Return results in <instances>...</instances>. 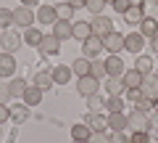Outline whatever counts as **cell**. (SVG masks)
<instances>
[{
    "instance_id": "obj_1",
    "label": "cell",
    "mask_w": 158,
    "mask_h": 143,
    "mask_svg": "<svg viewBox=\"0 0 158 143\" xmlns=\"http://www.w3.org/2000/svg\"><path fill=\"white\" fill-rule=\"evenodd\" d=\"M127 127H129L132 132H148L150 130V117L142 114V111H135V114L127 117Z\"/></svg>"
},
{
    "instance_id": "obj_2",
    "label": "cell",
    "mask_w": 158,
    "mask_h": 143,
    "mask_svg": "<svg viewBox=\"0 0 158 143\" xmlns=\"http://www.w3.org/2000/svg\"><path fill=\"white\" fill-rule=\"evenodd\" d=\"M77 90L82 93L85 98H90V96H95V93L100 90V80H98V77H92V74H85V77H79Z\"/></svg>"
},
{
    "instance_id": "obj_3",
    "label": "cell",
    "mask_w": 158,
    "mask_h": 143,
    "mask_svg": "<svg viewBox=\"0 0 158 143\" xmlns=\"http://www.w3.org/2000/svg\"><path fill=\"white\" fill-rule=\"evenodd\" d=\"M34 19H37V16L32 13V8H29V6H21V8H16V11H13V24H19V27H24V29L32 27Z\"/></svg>"
},
{
    "instance_id": "obj_4",
    "label": "cell",
    "mask_w": 158,
    "mask_h": 143,
    "mask_svg": "<svg viewBox=\"0 0 158 143\" xmlns=\"http://www.w3.org/2000/svg\"><path fill=\"white\" fill-rule=\"evenodd\" d=\"M106 72H108V77H124V61H121V56H108L106 58Z\"/></svg>"
},
{
    "instance_id": "obj_5",
    "label": "cell",
    "mask_w": 158,
    "mask_h": 143,
    "mask_svg": "<svg viewBox=\"0 0 158 143\" xmlns=\"http://www.w3.org/2000/svg\"><path fill=\"white\" fill-rule=\"evenodd\" d=\"M100 51H106V45H103V37L92 34V37H87V40H85V58H95Z\"/></svg>"
},
{
    "instance_id": "obj_6",
    "label": "cell",
    "mask_w": 158,
    "mask_h": 143,
    "mask_svg": "<svg viewBox=\"0 0 158 143\" xmlns=\"http://www.w3.org/2000/svg\"><path fill=\"white\" fill-rule=\"evenodd\" d=\"M40 51L45 53V56H56V53H61V40H58L56 34H45L42 42H40Z\"/></svg>"
},
{
    "instance_id": "obj_7",
    "label": "cell",
    "mask_w": 158,
    "mask_h": 143,
    "mask_svg": "<svg viewBox=\"0 0 158 143\" xmlns=\"http://www.w3.org/2000/svg\"><path fill=\"white\" fill-rule=\"evenodd\" d=\"M90 24H92V34H98V37H106V34L113 32V24L108 16H95V21H90Z\"/></svg>"
},
{
    "instance_id": "obj_8",
    "label": "cell",
    "mask_w": 158,
    "mask_h": 143,
    "mask_svg": "<svg viewBox=\"0 0 158 143\" xmlns=\"http://www.w3.org/2000/svg\"><path fill=\"white\" fill-rule=\"evenodd\" d=\"M85 125L90 127L92 132H106V127H108V117H100L98 111H90V114H87V119H85Z\"/></svg>"
},
{
    "instance_id": "obj_9",
    "label": "cell",
    "mask_w": 158,
    "mask_h": 143,
    "mask_svg": "<svg viewBox=\"0 0 158 143\" xmlns=\"http://www.w3.org/2000/svg\"><path fill=\"white\" fill-rule=\"evenodd\" d=\"M140 90H142V96H145V98L156 101V98H158V80H156L153 74H145V77H142V85H140Z\"/></svg>"
},
{
    "instance_id": "obj_10",
    "label": "cell",
    "mask_w": 158,
    "mask_h": 143,
    "mask_svg": "<svg viewBox=\"0 0 158 143\" xmlns=\"http://www.w3.org/2000/svg\"><path fill=\"white\" fill-rule=\"evenodd\" d=\"M124 19H127V24H142V19H145V6H142L140 0H137V3H132L129 11L124 13Z\"/></svg>"
},
{
    "instance_id": "obj_11",
    "label": "cell",
    "mask_w": 158,
    "mask_h": 143,
    "mask_svg": "<svg viewBox=\"0 0 158 143\" xmlns=\"http://www.w3.org/2000/svg\"><path fill=\"white\" fill-rule=\"evenodd\" d=\"M103 45H106V51H111V53L124 51V34H118V32L106 34V37H103Z\"/></svg>"
},
{
    "instance_id": "obj_12",
    "label": "cell",
    "mask_w": 158,
    "mask_h": 143,
    "mask_svg": "<svg viewBox=\"0 0 158 143\" xmlns=\"http://www.w3.org/2000/svg\"><path fill=\"white\" fill-rule=\"evenodd\" d=\"M53 34H56L58 40H69V37H74V24H71V21H63V19H58V21L53 24Z\"/></svg>"
},
{
    "instance_id": "obj_13",
    "label": "cell",
    "mask_w": 158,
    "mask_h": 143,
    "mask_svg": "<svg viewBox=\"0 0 158 143\" xmlns=\"http://www.w3.org/2000/svg\"><path fill=\"white\" fill-rule=\"evenodd\" d=\"M19 42H21V37H19L13 29H6V32L0 34V45H3V51H11L13 53L19 48Z\"/></svg>"
},
{
    "instance_id": "obj_14",
    "label": "cell",
    "mask_w": 158,
    "mask_h": 143,
    "mask_svg": "<svg viewBox=\"0 0 158 143\" xmlns=\"http://www.w3.org/2000/svg\"><path fill=\"white\" fill-rule=\"evenodd\" d=\"M16 72V58L13 53H0V77H11Z\"/></svg>"
},
{
    "instance_id": "obj_15",
    "label": "cell",
    "mask_w": 158,
    "mask_h": 143,
    "mask_svg": "<svg viewBox=\"0 0 158 143\" xmlns=\"http://www.w3.org/2000/svg\"><path fill=\"white\" fill-rule=\"evenodd\" d=\"M142 45H145V37H142L140 32H132V34H127V37H124V51L137 53V51H142Z\"/></svg>"
},
{
    "instance_id": "obj_16",
    "label": "cell",
    "mask_w": 158,
    "mask_h": 143,
    "mask_svg": "<svg viewBox=\"0 0 158 143\" xmlns=\"http://www.w3.org/2000/svg\"><path fill=\"white\" fill-rule=\"evenodd\" d=\"M140 34L142 37H156L158 34V19H153V16H145L142 19V24H140Z\"/></svg>"
},
{
    "instance_id": "obj_17",
    "label": "cell",
    "mask_w": 158,
    "mask_h": 143,
    "mask_svg": "<svg viewBox=\"0 0 158 143\" xmlns=\"http://www.w3.org/2000/svg\"><path fill=\"white\" fill-rule=\"evenodd\" d=\"M108 127H111L113 132L127 130V117L121 114V111H108Z\"/></svg>"
},
{
    "instance_id": "obj_18",
    "label": "cell",
    "mask_w": 158,
    "mask_h": 143,
    "mask_svg": "<svg viewBox=\"0 0 158 143\" xmlns=\"http://www.w3.org/2000/svg\"><path fill=\"white\" fill-rule=\"evenodd\" d=\"M121 82H124V87H127V90H137V87L142 85V74L137 72V69H132V72H124Z\"/></svg>"
},
{
    "instance_id": "obj_19",
    "label": "cell",
    "mask_w": 158,
    "mask_h": 143,
    "mask_svg": "<svg viewBox=\"0 0 158 143\" xmlns=\"http://www.w3.org/2000/svg\"><path fill=\"white\" fill-rule=\"evenodd\" d=\"M37 21H40V24H56V21H58L56 8H53V6H42V8L37 11Z\"/></svg>"
},
{
    "instance_id": "obj_20",
    "label": "cell",
    "mask_w": 158,
    "mask_h": 143,
    "mask_svg": "<svg viewBox=\"0 0 158 143\" xmlns=\"http://www.w3.org/2000/svg\"><path fill=\"white\" fill-rule=\"evenodd\" d=\"M87 37H92V24L90 21H77V24H74V40L85 42Z\"/></svg>"
},
{
    "instance_id": "obj_21",
    "label": "cell",
    "mask_w": 158,
    "mask_h": 143,
    "mask_svg": "<svg viewBox=\"0 0 158 143\" xmlns=\"http://www.w3.org/2000/svg\"><path fill=\"white\" fill-rule=\"evenodd\" d=\"M53 74L50 72H37V77H34V87H40V90H50L53 87Z\"/></svg>"
},
{
    "instance_id": "obj_22",
    "label": "cell",
    "mask_w": 158,
    "mask_h": 143,
    "mask_svg": "<svg viewBox=\"0 0 158 143\" xmlns=\"http://www.w3.org/2000/svg\"><path fill=\"white\" fill-rule=\"evenodd\" d=\"M50 74H53V80H56V85H66V82L71 80V69L69 66H56Z\"/></svg>"
},
{
    "instance_id": "obj_23",
    "label": "cell",
    "mask_w": 158,
    "mask_h": 143,
    "mask_svg": "<svg viewBox=\"0 0 158 143\" xmlns=\"http://www.w3.org/2000/svg\"><path fill=\"white\" fill-rule=\"evenodd\" d=\"M90 69H92V61H90V58H77L71 72H74L77 77H85V74H90Z\"/></svg>"
},
{
    "instance_id": "obj_24",
    "label": "cell",
    "mask_w": 158,
    "mask_h": 143,
    "mask_svg": "<svg viewBox=\"0 0 158 143\" xmlns=\"http://www.w3.org/2000/svg\"><path fill=\"white\" fill-rule=\"evenodd\" d=\"M40 101H42V90H40V87H29V90L24 93V106H37Z\"/></svg>"
},
{
    "instance_id": "obj_25",
    "label": "cell",
    "mask_w": 158,
    "mask_h": 143,
    "mask_svg": "<svg viewBox=\"0 0 158 143\" xmlns=\"http://www.w3.org/2000/svg\"><path fill=\"white\" fill-rule=\"evenodd\" d=\"M106 90L111 93V96H121V93H127L124 82H121V77H111V80L106 82Z\"/></svg>"
},
{
    "instance_id": "obj_26",
    "label": "cell",
    "mask_w": 158,
    "mask_h": 143,
    "mask_svg": "<svg viewBox=\"0 0 158 143\" xmlns=\"http://www.w3.org/2000/svg\"><path fill=\"white\" fill-rule=\"evenodd\" d=\"M135 69L140 72L142 77H145V74H150V72H153V58H150V56H137V64H135Z\"/></svg>"
},
{
    "instance_id": "obj_27",
    "label": "cell",
    "mask_w": 158,
    "mask_h": 143,
    "mask_svg": "<svg viewBox=\"0 0 158 143\" xmlns=\"http://www.w3.org/2000/svg\"><path fill=\"white\" fill-rule=\"evenodd\" d=\"M8 90H11V96H24V93L29 90V85H27V80L16 77V80H11V82H8Z\"/></svg>"
},
{
    "instance_id": "obj_28",
    "label": "cell",
    "mask_w": 158,
    "mask_h": 143,
    "mask_svg": "<svg viewBox=\"0 0 158 143\" xmlns=\"http://www.w3.org/2000/svg\"><path fill=\"white\" fill-rule=\"evenodd\" d=\"M71 135H74V141H90L92 130H90L87 125H74V127H71Z\"/></svg>"
},
{
    "instance_id": "obj_29",
    "label": "cell",
    "mask_w": 158,
    "mask_h": 143,
    "mask_svg": "<svg viewBox=\"0 0 158 143\" xmlns=\"http://www.w3.org/2000/svg\"><path fill=\"white\" fill-rule=\"evenodd\" d=\"M42 37H45V34L40 32V29H32V27H29L27 34H24V40H27L29 45H37V48H40V42H42Z\"/></svg>"
},
{
    "instance_id": "obj_30",
    "label": "cell",
    "mask_w": 158,
    "mask_h": 143,
    "mask_svg": "<svg viewBox=\"0 0 158 143\" xmlns=\"http://www.w3.org/2000/svg\"><path fill=\"white\" fill-rule=\"evenodd\" d=\"M27 117H29V106H16V109H11V119L13 122H27Z\"/></svg>"
},
{
    "instance_id": "obj_31",
    "label": "cell",
    "mask_w": 158,
    "mask_h": 143,
    "mask_svg": "<svg viewBox=\"0 0 158 143\" xmlns=\"http://www.w3.org/2000/svg\"><path fill=\"white\" fill-rule=\"evenodd\" d=\"M106 109H108V111H121V109H124L121 96H108V98H106Z\"/></svg>"
},
{
    "instance_id": "obj_32",
    "label": "cell",
    "mask_w": 158,
    "mask_h": 143,
    "mask_svg": "<svg viewBox=\"0 0 158 143\" xmlns=\"http://www.w3.org/2000/svg\"><path fill=\"white\" fill-rule=\"evenodd\" d=\"M150 109H153V101H150V98L140 96V98H137V101H135V111H142V114H148V111H150Z\"/></svg>"
},
{
    "instance_id": "obj_33",
    "label": "cell",
    "mask_w": 158,
    "mask_h": 143,
    "mask_svg": "<svg viewBox=\"0 0 158 143\" xmlns=\"http://www.w3.org/2000/svg\"><path fill=\"white\" fill-rule=\"evenodd\" d=\"M11 21H13V11H11V8H0V27L8 29Z\"/></svg>"
},
{
    "instance_id": "obj_34",
    "label": "cell",
    "mask_w": 158,
    "mask_h": 143,
    "mask_svg": "<svg viewBox=\"0 0 158 143\" xmlns=\"http://www.w3.org/2000/svg\"><path fill=\"white\" fill-rule=\"evenodd\" d=\"M87 11H90V13H95V16H100V11H103V8H106V0H87Z\"/></svg>"
},
{
    "instance_id": "obj_35",
    "label": "cell",
    "mask_w": 158,
    "mask_h": 143,
    "mask_svg": "<svg viewBox=\"0 0 158 143\" xmlns=\"http://www.w3.org/2000/svg\"><path fill=\"white\" fill-rule=\"evenodd\" d=\"M71 11H74V8L69 6V3H61V6H56L58 19H63V21H69V19H71Z\"/></svg>"
},
{
    "instance_id": "obj_36",
    "label": "cell",
    "mask_w": 158,
    "mask_h": 143,
    "mask_svg": "<svg viewBox=\"0 0 158 143\" xmlns=\"http://www.w3.org/2000/svg\"><path fill=\"white\" fill-rule=\"evenodd\" d=\"M90 74H92V77H98V80H100L103 74H108V72H106V61H92Z\"/></svg>"
},
{
    "instance_id": "obj_37",
    "label": "cell",
    "mask_w": 158,
    "mask_h": 143,
    "mask_svg": "<svg viewBox=\"0 0 158 143\" xmlns=\"http://www.w3.org/2000/svg\"><path fill=\"white\" fill-rule=\"evenodd\" d=\"M87 106H90V111H98V109H103V106H106V101H103V98L95 93V96L87 98Z\"/></svg>"
},
{
    "instance_id": "obj_38",
    "label": "cell",
    "mask_w": 158,
    "mask_h": 143,
    "mask_svg": "<svg viewBox=\"0 0 158 143\" xmlns=\"http://www.w3.org/2000/svg\"><path fill=\"white\" fill-rule=\"evenodd\" d=\"M111 6L116 8L118 13H127V11H129V6H132V0H113Z\"/></svg>"
},
{
    "instance_id": "obj_39",
    "label": "cell",
    "mask_w": 158,
    "mask_h": 143,
    "mask_svg": "<svg viewBox=\"0 0 158 143\" xmlns=\"http://www.w3.org/2000/svg\"><path fill=\"white\" fill-rule=\"evenodd\" d=\"M129 143H150V135H148V132H132Z\"/></svg>"
},
{
    "instance_id": "obj_40",
    "label": "cell",
    "mask_w": 158,
    "mask_h": 143,
    "mask_svg": "<svg viewBox=\"0 0 158 143\" xmlns=\"http://www.w3.org/2000/svg\"><path fill=\"white\" fill-rule=\"evenodd\" d=\"M90 143H111V135H106V132H92Z\"/></svg>"
},
{
    "instance_id": "obj_41",
    "label": "cell",
    "mask_w": 158,
    "mask_h": 143,
    "mask_svg": "<svg viewBox=\"0 0 158 143\" xmlns=\"http://www.w3.org/2000/svg\"><path fill=\"white\" fill-rule=\"evenodd\" d=\"M6 119H11V109H8L6 103H0V125H3Z\"/></svg>"
},
{
    "instance_id": "obj_42",
    "label": "cell",
    "mask_w": 158,
    "mask_h": 143,
    "mask_svg": "<svg viewBox=\"0 0 158 143\" xmlns=\"http://www.w3.org/2000/svg\"><path fill=\"white\" fill-rule=\"evenodd\" d=\"M8 98H11V90H8V85H3V82H0V103H6Z\"/></svg>"
},
{
    "instance_id": "obj_43",
    "label": "cell",
    "mask_w": 158,
    "mask_h": 143,
    "mask_svg": "<svg viewBox=\"0 0 158 143\" xmlns=\"http://www.w3.org/2000/svg\"><path fill=\"white\" fill-rule=\"evenodd\" d=\"M111 143H129V138L121 135V132H113V135H111Z\"/></svg>"
},
{
    "instance_id": "obj_44",
    "label": "cell",
    "mask_w": 158,
    "mask_h": 143,
    "mask_svg": "<svg viewBox=\"0 0 158 143\" xmlns=\"http://www.w3.org/2000/svg\"><path fill=\"white\" fill-rule=\"evenodd\" d=\"M140 96H142V90H140V87H137V90H127V98H129V101H137Z\"/></svg>"
},
{
    "instance_id": "obj_45",
    "label": "cell",
    "mask_w": 158,
    "mask_h": 143,
    "mask_svg": "<svg viewBox=\"0 0 158 143\" xmlns=\"http://www.w3.org/2000/svg\"><path fill=\"white\" fill-rule=\"evenodd\" d=\"M69 6H71V8H85L87 0H69Z\"/></svg>"
},
{
    "instance_id": "obj_46",
    "label": "cell",
    "mask_w": 158,
    "mask_h": 143,
    "mask_svg": "<svg viewBox=\"0 0 158 143\" xmlns=\"http://www.w3.org/2000/svg\"><path fill=\"white\" fill-rule=\"evenodd\" d=\"M37 0H21V6H34Z\"/></svg>"
},
{
    "instance_id": "obj_47",
    "label": "cell",
    "mask_w": 158,
    "mask_h": 143,
    "mask_svg": "<svg viewBox=\"0 0 158 143\" xmlns=\"http://www.w3.org/2000/svg\"><path fill=\"white\" fill-rule=\"evenodd\" d=\"M153 51H158V34L153 37Z\"/></svg>"
},
{
    "instance_id": "obj_48",
    "label": "cell",
    "mask_w": 158,
    "mask_h": 143,
    "mask_svg": "<svg viewBox=\"0 0 158 143\" xmlns=\"http://www.w3.org/2000/svg\"><path fill=\"white\" fill-rule=\"evenodd\" d=\"M153 109H156V111H158V98H156V101H153Z\"/></svg>"
},
{
    "instance_id": "obj_49",
    "label": "cell",
    "mask_w": 158,
    "mask_h": 143,
    "mask_svg": "<svg viewBox=\"0 0 158 143\" xmlns=\"http://www.w3.org/2000/svg\"><path fill=\"white\" fill-rule=\"evenodd\" d=\"M74 143H90V141H74Z\"/></svg>"
},
{
    "instance_id": "obj_50",
    "label": "cell",
    "mask_w": 158,
    "mask_h": 143,
    "mask_svg": "<svg viewBox=\"0 0 158 143\" xmlns=\"http://www.w3.org/2000/svg\"><path fill=\"white\" fill-rule=\"evenodd\" d=\"M153 122H156V127H158V117H156V119H153Z\"/></svg>"
},
{
    "instance_id": "obj_51",
    "label": "cell",
    "mask_w": 158,
    "mask_h": 143,
    "mask_svg": "<svg viewBox=\"0 0 158 143\" xmlns=\"http://www.w3.org/2000/svg\"><path fill=\"white\" fill-rule=\"evenodd\" d=\"M106 3H113V0H106Z\"/></svg>"
}]
</instances>
